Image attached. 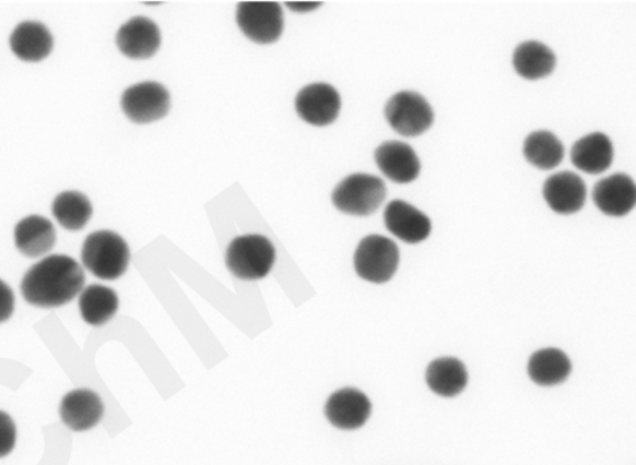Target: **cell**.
Listing matches in <instances>:
<instances>
[{"instance_id": "6da1fadb", "label": "cell", "mask_w": 636, "mask_h": 465, "mask_svg": "<svg viewBox=\"0 0 636 465\" xmlns=\"http://www.w3.org/2000/svg\"><path fill=\"white\" fill-rule=\"evenodd\" d=\"M84 284L85 273L75 259L54 254L26 272L21 290L31 306L54 309L73 301L83 291Z\"/></svg>"}, {"instance_id": "7a4b0ae2", "label": "cell", "mask_w": 636, "mask_h": 465, "mask_svg": "<svg viewBox=\"0 0 636 465\" xmlns=\"http://www.w3.org/2000/svg\"><path fill=\"white\" fill-rule=\"evenodd\" d=\"M82 261L89 272L103 281H116L128 271L130 249L119 235L98 230L85 239Z\"/></svg>"}, {"instance_id": "3957f363", "label": "cell", "mask_w": 636, "mask_h": 465, "mask_svg": "<svg viewBox=\"0 0 636 465\" xmlns=\"http://www.w3.org/2000/svg\"><path fill=\"white\" fill-rule=\"evenodd\" d=\"M275 262V249L263 236H244L232 240L226 263L238 279L252 282L264 279Z\"/></svg>"}, {"instance_id": "277c9868", "label": "cell", "mask_w": 636, "mask_h": 465, "mask_svg": "<svg viewBox=\"0 0 636 465\" xmlns=\"http://www.w3.org/2000/svg\"><path fill=\"white\" fill-rule=\"evenodd\" d=\"M387 196V186L381 178L356 174L340 183L331 200L335 207L351 216L366 217L379 210Z\"/></svg>"}, {"instance_id": "5b68a950", "label": "cell", "mask_w": 636, "mask_h": 465, "mask_svg": "<svg viewBox=\"0 0 636 465\" xmlns=\"http://www.w3.org/2000/svg\"><path fill=\"white\" fill-rule=\"evenodd\" d=\"M396 241L382 236H369L361 241L354 255V266L362 279L375 284L389 282L399 266Z\"/></svg>"}, {"instance_id": "8992f818", "label": "cell", "mask_w": 636, "mask_h": 465, "mask_svg": "<svg viewBox=\"0 0 636 465\" xmlns=\"http://www.w3.org/2000/svg\"><path fill=\"white\" fill-rule=\"evenodd\" d=\"M385 116L390 127L407 138L423 135L435 119L433 107L425 97L412 92L393 95L385 107Z\"/></svg>"}, {"instance_id": "52a82bcc", "label": "cell", "mask_w": 636, "mask_h": 465, "mask_svg": "<svg viewBox=\"0 0 636 465\" xmlns=\"http://www.w3.org/2000/svg\"><path fill=\"white\" fill-rule=\"evenodd\" d=\"M237 23L250 40L271 44L283 33V11L275 2H242L237 9Z\"/></svg>"}, {"instance_id": "ba28073f", "label": "cell", "mask_w": 636, "mask_h": 465, "mask_svg": "<svg viewBox=\"0 0 636 465\" xmlns=\"http://www.w3.org/2000/svg\"><path fill=\"white\" fill-rule=\"evenodd\" d=\"M169 103L172 100L166 87L152 82L129 87L121 98L125 115L137 123H150L165 118Z\"/></svg>"}, {"instance_id": "9c48e42d", "label": "cell", "mask_w": 636, "mask_h": 465, "mask_svg": "<svg viewBox=\"0 0 636 465\" xmlns=\"http://www.w3.org/2000/svg\"><path fill=\"white\" fill-rule=\"evenodd\" d=\"M342 107L340 95L328 84H311L302 88L295 100L301 118L315 127H328L333 123Z\"/></svg>"}, {"instance_id": "30bf717a", "label": "cell", "mask_w": 636, "mask_h": 465, "mask_svg": "<svg viewBox=\"0 0 636 465\" xmlns=\"http://www.w3.org/2000/svg\"><path fill=\"white\" fill-rule=\"evenodd\" d=\"M372 402L355 389L339 390L327 402L326 416L331 425L345 431L362 428L372 415Z\"/></svg>"}, {"instance_id": "8fae6325", "label": "cell", "mask_w": 636, "mask_h": 465, "mask_svg": "<svg viewBox=\"0 0 636 465\" xmlns=\"http://www.w3.org/2000/svg\"><path fill=\"white\" fill-rule=\"evenodd\" d=\"M101 397L91 390H74L62 398L59 414L62 422L74 432H85L101 422L104 416Z\"/></svg>"}, {"instance_id": "7c38bea8", "label": "cell", "mask_w": 636, "mask_h": 465, "mask_svg": "<svg viewBox=\"0 0 636 465\" xmlns=\"http://www.w3.org/2000/svg\"><path fill=\"white\" fill-rule=\"evenodd\" d=\"M385 225L391 235L410 245L420 243L432 233V220L404 201H392L384 213Z\"/></svg>"}, {"instance_id": "4fadbf2b", "label": "cell", "mask_w": 636, "mask_h": 465, "mask_svg": "<svg viewBox=\"0 0 636 465\" xmlns=\"http://www.w3.org/2000/svg\"><path fill=\"white\" fill-rule=\"evenodd\" d=\"M116 44L123 56L148 59L155 56L161 46L158 26L145 16L132 17L116 35Z\"/></svg>"}, {"instance_id": "5bb4252c", "label": "cell", "mask_w": 636, "mask_h": 465, "mask_svg": "<svg viewBox=\"0 0 636 465\" xmlns=\"http://www.w3.org/2000/svg\"><path fill=\"white\" fill-rule=\"evenodd\" d=\"M375 160L380 171L397 183L415 181L420 174L416 152L408 143L388 141L375 151Z\"/></svg>"}, {"instance_id": "9a60e30c", "label": "cell", "mask_w": 636, "mask_h": 465, "mask_svg": "<svg viewBox=\"0 0 636 465\" xmlns=\"http://www.w3.org/2000/svg\"><path fill=\"white\" fill-rule=\"evenodd\" d=\"M635 199V183L628 175L615 174L594 186L593 200L597 207L608 216H625L634 208Z\"/></svg>"}, {"instance_id": "2e32d148", "label": "cell", "mask_w": 636, "mask_h": 465, "mask_svg": "<svg viewBox=\"0 0 636 465\" xmlns=\"http://www.w3.org/2000/svg\"><path fill=\"white\" fill-rule=\"evenodd\" d=\"M543 195L550 207L560 214H573L581 210L587 199V187L573 172L555 174L545 181Z\"/></svg>"}, {"instance_id": "e0dca14e", "label": "cell", "mask_w": 636, "mask_h": 465, "mask_svg": "<svg viewBox=\"0 0 636 465\" xmlns=\"http://www.w3.org/2000/svg\"><path fill=\"white\" fill-rule=\"evenodd\" d=\"M613 143L602 132L590 133L580 139L570 152L573 165L589 175L605 172L613 163Z\"/></svg>"}, {"instance_id": "ac0fdd59", "label": "cell", "mask_w": 636, "mask_h": 465, "mask_svg": "<svg viewBox=\"0 0 636 465\" xmlns=\"http://www.w3.org/2000/svg\"><path fill=\"white\" fill-rule=\"evenodd\" d=\"M15 246L28 258H39L50 252L57 241L52 223L40 216H31L17 223L14 230Z\"/></svg>"}, {"instance_id": "d6986e66", "label": "cell", "mask_w": 636, "mask_h": 465, "mask_svg": "<svg viewBox=\"0 0 636 465\" xmlns=\"http://www.w3.org/2000/svg\"><path fill=\"white\" fill-rule=\"evenodd\" d=\"M11 48L21 60L38 62L51 52L52 37L46 25L24 22L12 34Z\"/></svg>"}, {"instance_id": "ffe728a7", "label": "cell", "mask_w": 636, "mask_h": 465, "mask_svg": "<svg viewBox=\"0 0 636 465\" xmlns=\"http://www.w3.org/2000/svg\"><path fill=\"white\" fill-rule=\"evenodd\" d=\"M469 374L464 365L454 357H444L429 363L426 371V382L436 395L451 398L466 389Z\"/></svg>"}, {"instance_id": "44dd1931", "label": "cell", "mask_w": 636, "mask_h": 465, "mask_svg": "<svg viewBox=\"0 0 636 465\" xmlns=\"http://www.w3.org/2000/svg\"><path fill=\"white\" fill-rule=\"evenodd\" d=\"M80 314L86 324L102 326L115 317L119 309V298L111 288L104 285H91L80 293Z\"/></svg>"}, {"instance_id": "7402d4cb", "label": "cell", "mask_w": 636, "mask_h": 465, "mask_svg": "<svg viewBox=\"0 0 636 465\" xmlns=\"http://www.w3.org/2000/svg\"><path fill=\"white\" fill-rule=\"evenodd\" d=\"M572 372L568 356L558 348H544L535 353L528 363L530 378L540 386H555L566 381Z\"/></svg>"}, {"instance_id": "603a6c76", "label": "cell", "mask_w": 636, "mask_h": 465, "mask_svg": "<svg viewBox=\"0 0 636 465\" xmlns=\"http://www.w3.org/2000/svg\"><path fill=\"white\" fill-rule=\"evenodd\" d=\"M554 52L540 41H525L515 50L514 65L519 75L528 80L549 76L555 68Z\"/></svg>"}, {"instance_id": "cb8c5ba5", "label": "cell", "mask_w": 636, "mask_h": 465, "mask_svg": "<svg viewBox=\"0 0 636 465\" xmlns=\"http://www.w3.org/2000/svg\"><path fill=\"white\" fill-rule=\"evenodd\" d=\"M54 217L62 228L71 231L83 229L93 216V205L79 192L60 193L52 203Z\"/></svg>"}, {"instance_id": "d4e9b609", "label": "cell", "mask_w": 636, "mask_h": 465, "mask_svg": "<svg viewBox=\"0 0 636 465\" xmlns=\"http://www.w3.org/2000/svg\"><path fill=\"white\" fill-rule=\"evenodd\" d=\"M525 157L541 169L557 167L564 157L563 143L550 131H535L525 141Z\"/></svg>"}, {"instance_id": "484cf974", "label": "cell", "mask_w": 636, "mask_h": 465, "mask_svg": "<svg viewBox=\"0 0 636 465\" xmlns=\"http://www.w3.org/2000/svg\"><path fill=\"white\" fill-rule=\"evenodd\" d=\"M16 427L11 416L0 410V458L7 457L14 450Z\"/></svg>"}, {"instance_id": "4316f807", "label": "cell", "mask_w": 636, "mask_h": 465, "mask_svg": "<svg viewBox=\"0 0 636 465\" xmlns=\"http://www.w3.org/2000/svg\"><path fill=\"white\" fill-rule=\"evenodd\" d=\"M14 293L9 286L0 281V323L12 318L14 312Z\"/></svg>"}, {"instance_id": "83f0119b", "label": "cell", "mask_w": 636, "mask_h": 465, "mask_svg": "<svg viewBox=\"0 0 636 465\" xmlns=\"http://www.w3.org/2000/svg\"><path fill=\"white\" fill-rule=\"evenodd\" d=\"M286 5L291 7L294 12H310L313 9H317L320 3H286Z\"/></svg>"}]
</instances>
